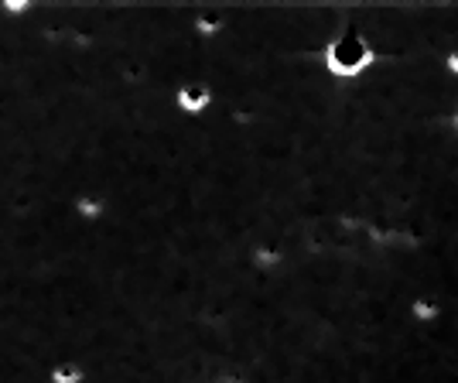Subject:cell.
Listing matches in <instances>:
<instances>
[{"instance_id":"cell-1","label":"cell","mask_w":458,"mask_h":383,"mask_svg":"<svg viewBox=\"0 0 458 383\" xmlns=\"http://www.w3.org/2000/svg\"><path fill=\"white\" fill-rule=\"evenodd\" d=\"M373 62H377V52L363 31H345L325 48V65L339 79H360Z\"/></svg>"},{"instance_id":"cell-2","label":"cell","mask_w":458,"mask_h":383,"mask_svg":"<svg viewBox=\"0 0 458 383\" xmlns=\"http://www.w3.org/2000/svg\"><path fill=\"white\" fill-rule=\"evenodd\" d=\"M448 127H452V137L458 140V103H455V110H452V120H448Z\"/></svg>"}]
</instances>
